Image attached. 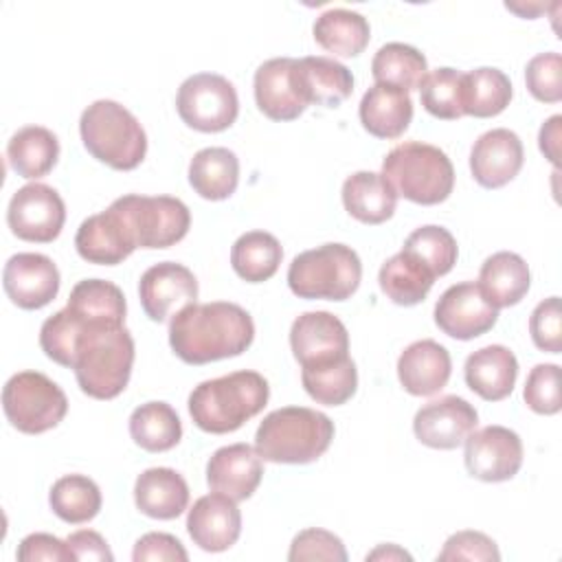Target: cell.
Wrapping results in <instances>:
<instances>
[{"label": "cell", "instance_id": "8d00e7d4", "mask_svg": "<svg viewBox=\"0 0 562 562\" xmlns=\"http://www.w3.org/2000/svg\"><path fill=\"white\" fill-rule=\"evenodd\" d=\"M75 314L88 323L123 325L125 323V296L119 285L105 279H83L79 281L66 303Z\"/></svg>", "mask_w": 562, "mask_h": 562}, {"label": "cell", "instance_id": "816d5d0a", "mask_svg": "<svg viewBox=\"0 0 562 562\" xmlns=\"http://www.w3.org/2000/svg\"><path fill=\"white\" fill-rule=\"evenodd\" d=\"M75 560H105V562H112L114 555L105 542V538L92 529H79V531H72L68 538H66Z\"/></svg>", "mask_w": 562, "mask_h": 562}, {"label": "cell", "instance_id": "9a60e30c", "mask_svg": "<svg viewBox=\"0 0 562 562\" xmlns=\"http://www.w3.org/2000/svg\"><path fill=\"white\" fill-rule=\"evenodd\" d=\"M138 296L143 312L154 323H165L182 307L195 303L198 279L182 263L160 261L143 272L138 281Z\"/></svg>", "mask_w": 562, "mask_h": 562}, {"label": "cell", "instance_id": "1f68e13d", "mask_svg": "<svg viewBox=\"0 0 562 562\" xmlns=\"http://www.w3.org/2000/svg\"><path fill=\"white\" fill-rule=\"evenodd\" d=\"M312 33L316 44L327 53L338 57H356L367 48L371 26L358 11L329 9L316 18Z\"/></svg>", "mask_w": 562, "mask_h": 562}, {"label": "cell", "instance_id": "2e32d148", "mask_svg": "<svg viewBox=\"0 0 562 562\" xmlns=\"http://www.w3.org/2000/svg\"><path fill=\"white\" fill-rule=\"evenodd\" d=\"M476 424L479 413L468 400L459 395H443L424 404L415 413L413 432L428 448L454 450L465 441Z\"/></svg>", "mask_w": 562, "mask_h": 562}, {"label": "cell", "instance_id": "c3c4849f", "mask_svg": "<svg viewBox=\"0 0 562 562\" xmlns=\"http://www.w3.org/2000/svg\"><path fill=\"white\" fill-rule=\"evenodd\" d=\"M437 560L446 562V560H472V562H498L501 560V551L496 547V542L485 536L483 531H457L452 533L446 542L443 549L439 551Z\"/></svg>", "mask_w": 562, "mask_h": 562}, {"label": "cell", "instance_id": "b9f144b4", "mask_svg": "<svg viewBox=\"0 0 562 562\" xmlns=\"http://www.w3.org/2000/svg\"><path fill=\"white\" fill-rule=\"evenodd\" d=\"M419 99L428 114L443 121L463 116V72L454 68H437L426 75L419 86Z\"/></svg>", "mask_w": 562, "mask_h": 562}, {"label": "cell", "instance_id": "44dd1931", "mask_svg": "<svg viewBox=\"0 0 562 562\" xmlns=\"http://www.w3.org/2000/svg\"><path fill=\"white\" fill-rule=\"evenodd\" d=\"M187 531L191 540L211 553L231 549L241 533V514L237 501L213 492L200 496L187 516Z\"/></svg>", "mask_w": 562, "mask_h": 562}, {"label": "cell", "instance_id": "3957f363", "mask_svg": "<svg viewBox=\"0 0 562 562\" xmlns=\"http://www.w3.org/2000/svg\"><path fill=\"white\" fill-rule=\"evenodd\" d=\"M268 397L270 386L261 373L233 371L200 382L189 395V415L200 430L226 435L259 415Z\"/></svg>", "mask_w": 562, "mask_h": 562}, {"label": "cell", "instance_id": "681fc988", "mask_svg": "<svg viewBox=\"0 0 562 562\" xmlns=\"http://www.w3.org/2000/svg\"><path fill=\"white\" fill-rule=\"evenodd\" d=\"M134 562H147V560H158V562H187L189 553L182 547V542L162 531H149L140 536L134 544L132 551Z\"/></svg>", "mask_w": 562, "mask_h": 562}, {"label": "cell", "instance_id": "f35d334b", "mask_svg": "<svg viewBox=\"0 0 562 562\" xmlns=\"http://www.w3.org/2000/svg\"><path fill=\"white\" fill-rule=\"evenodd\" d=\"M101 490L86 474H66L48 492V505L57 518L70 525L92 520L101 509Z\"/></svg>", "mask_w": 562, "mask_h": 562}, {"label": "cell", "instance_id": "7c38bea8", "mask_svg": "<svg viewBox=\"0 0 562 562\" xmlns=\"http://www.w3.org/2000/svg\"><path fill=\"white\" fill-rule=\"evenodd\" d=\"M465 468L470 476L485 483L509 481L522 465V441L505 426H485L465 437Z\"/></svg>", "mask_w": 562, "mask_h": 562}, {"label": "cell", "instance_id": "ac0fdd59", "mask_svg": "<svg viewBox=\"0 0 562 562\" xmlns=\"http://www.w3.org/2000/svg\"><path fill=\"white\" fill-rule=\"evenodd\" d=\"M2 285L13 305L40 310L59 292V270L42 252H18L9 257L2 270Z\"/></svg>", "mask_w": 562, "mask_h": 562}, {"label": "cell", "instance_id": "bcb514c9", "mask_svg": "<svg viewBox=\"0 0 562 562\" xmlns=\"http://www.w3.org/2000/svg\"><path fill=\"white\" fill-rule=\"evenodd\" d=\"M290 562H303V560H334V562H347V551L342 540L318 527L303 529L294 536L290 551H288Z\"/></svg>", "mask_w": 562, "mask_h": 562}, {"label": "cell", "instance_id": "d6a6232c", "mask_svg": "<svg viewBox=\"0 0 562 562\" xmlns=\"http://www.w3.org/2000/svg\"><path fill=\"white\" fill-rule=\"evenodd\" d=\"M435 279L437 277L419 259H415L404 250L386 259L378 274L380 290L393 303L404 307L422 303L428 296Z\"/></svg>", "mask_w": 562, "mask_h": 562}, {"label": "cell", "instance_id": "e0dca14e", "mask_svg": "<svg viewBox=\"0 0 562 562\" xmlns=\"http://www.w3.org/2000/svg\"><path fill=\"white\" fill-rule=\"evenodd\" d=\"M75 248L81 259L97 266H116L127 259L138 246L134 233L112 202L105 211L86 217L75 235Z\"/></svg>", "mask_w": 562, "mask_h": 562}, {"label": "cell", "instance_id": "7dc6e473", "mask_svg": "<svg viewBox=\"0 0 562 562\" xmlns=\"http://www.w3.org/2000/svg\"><path fill=\"white\" fill-rule=\"evenodd\" d=\"M529 334L538 349L549 353L562 351L560 296H549L536 305V310L529 316Z\"/></svg>", "mask_w": 562, "mask_h": 562}, {"label": "cell", "instance_id": "d6986e66", "mask_svg": "<svg viewBox=\"0 0 562 562\" xmlns=\"http://www.w3.org/2000/svg\"><path fill=\"white\" fill-rule=\"evenodd\" d=\"M255 101L259 112L272 121L299 119L307 103L301 94L296 59L272 57L255 70Z\"/></svg>", "mask_w": 562, "mask_h": 562}, {"label": "cell", "instance_id": "cb8c5ba5", "mask_svg": "<svg viewBox=\"0 0 562 562\" xmlns=\"http://www.w3.org/2000/svg\"><path fill=\"white\" fill-rule=\"evenodd\" d=\"M465 384L483 400H505L518 378V360L505 345H487L472 351L463 367Z\"/></svg>", "mask_w": 562, "mask_h": 562}, {"label": "cell", "instance_id": "603a6c76", "mask_svg": "<svg viewBox=\"0 0 562 562\" xmlns=\"http://www.w3.org/2000/svg\"><path fill=\"white\" fill-rule=\"evenodd\" d=\"M452 371L450 353L443 345L424 338L411 342L397 358V378L406 393L428 397L439 393Z\"/></svg>", "mask_w": 562, "mask_h": 562}, {"label": "cell", "instance_id": "5bb4252c", "mask_svg": "<svg viewBox=\"0 0 562 562\" xmlns=\"http://www.w3.org/2000/svg\"><path fill=\"white\" fill-rule=\"evenodd\" d=\"M290 347L301 369L325 367L349 356V334L338 316L305 312L290 327Z\"/></svg>", "mask_w": 562, "mask_h": 562}, {"label": "cell", "instance_id": "60d3db41", "mask_svg": "<svg viewBox=\"0 0 562 562\" xmlns=\"http://www.w3.org/2000/svg\"><path fill=\"white\" fill-rule=\"evenodd\" d=\"M402 250L419 259L435 277L448 274L457 263V255H459L457 239L452 237V233L437 224H426L415 228L406 237Z\"/></svg>", "mask_w": 562, "mask_h": 562}, {"label": "cell", "instance_id": "f6af8a7d", "mask_svg": "<svg viewBox=\"0 0 562 562\" xmlns=\"http://www.w3.org/2000/svg\"><path fill=\"white\" fill-rule=\"evenodd\" d=\"M525 83L533 99L558 103L562 99V57L560 53H540L527 61Z\"/></svg>", "mask_w": 562, "mask_h": 562}, {"label": "cell", "instance_id": "7a4b0ae2", "mask_svg": "<svg viewBox=\"0 0 562 562\" xmlns=\"http://www.w3.org/2000/svg\"><path fill=\"white\" fill-rule=\"evenodd\" d=\"M134 338L125 325L88 323L77 340L75 378L79 389L94 400H114L130 382Z\"/></svg>", "mask_w": 562, "mask_h": 562}, {"label": "cell", "instance_id": "ffe728a7", "mask_svg": "<svg viewBox=\"0 0 562 562\" xmlns=\"http://www.w3.org/2000/svg\"><path fill=\"white\" fill-rule=\"evenodd\" d=\"M525 160V149L516 132L496 127L481 134L470 149V171L485 189H501L512 182Z\"/></svg>", "mask_w": 562, "mask_h": 562}, {"label": "cell", "instance_id": "4dcf8cb0", "mask_svg": "<svg viewBox=\"0 0 562 562\" xmlns=\"http://www.w3.org/2000/svg\"><path fill=\"white\" fill-rule=\"evenodd\" d=\"M59 158L57 136L42 125H26L18 130L7 145L9 167L26 180L46 176Z\"/></svg>", "mask_w": 562, "mask_h": 562}, {"label": "cell", "instance_id": "74e56055", "mask_svg": "<svg viewBox=\"0 0 562 562\" xmlns=\"http://www.w3.org/2000/svg\"><path fill=\"white\" fill-rule=\"evenodd\" d=\"M512 101V81L498 68H474L463 72V114L490 119L501 114Z\"/></svg>", "mask_w": 562, "mask_h": 562}, {"label": "cell", "instance_id": "f1b7e54d", "mask_svg": "<svg viewBox=\"0 0 562 562\" xmlns=\"http://www.w3.org/2000/svg\"><path fill=\"white\" fill-rule=\"evenodd\" d=\"M479 288L485 299L496 307H512L522 301L529 290L531 274L527 261L509 250L494 252L487 257L479 272Z\"/></svg>", "mask_w": 562, "mask_h": 562}, {"label": "cell", "instance_id": "d590c367", "mask_svg": "<svg viewBox=\"0 0 562 562\" xmlns=\"http://www.w3.org/2000/svg\"><path fill=\"white\" fill-rule=\"evenodd\" d=\"M371 75L375 83L395 86L404 92L419 90L422 81L428 75V61L424 53H419L411 44L389 42L378 48L371 61Z\"/></svg>", "mask_w": 562, "mask_h": 562}, {"label": "cell", "instance_id": "277c9868", "mask_svg": "<svg viewBox=\"0 0 562 562\" xmlns=\"http://www.w3.org/2000/svg\"><path fill=\"white\" fill-rule=\"evenodd\" d=\"M334 439V422L314 408L283 406L263 417L255 450L263 461L303 465L323 457Z\"/></svg>", "mask_w": 562, "mask_h": 562}, {"label": "cell", "instance_id": "e575fe53", "mask_svg": "<svg viewBox=\"0 0 562 562\" xmlns=\"http://www.w3.org/2000/svg\"><path fill=\"white\" fill-rule=\"evenodd\" d=\"M283 248L272 233L248 231L231 248V266L248 283H263L277 274Z\"/></svg>", "mask_w": 562, "mask_h": 562}, {"label": "cell", "instance_id": "f546056e", "mask_svg": "<svg viewBox=\"0 0 562 562\" xmlns=\"http://www.w3.org/2000/svg\"><path fill=\"white\" fill-rule=\"evenodd\" d=\"M239 182V160L226 147H204L189 162V184L211 202L226 200Z\"/></svg>", "mask_w": 562, "mask_h": 562}, {"label": "cell", "instance_id": "7bdbcfd3", "mask_svg": "<svg viewBox=\"0 0 562 562\" xmlns=\"http://www.w3.org/2000/svg\"><path fill=\"white\" fill-rule=\"evenodd\" d=\"M86 327V321L68 305L42 323L40 347L57 364L72 369L77 340Z\"/></svg>", "mask_w": 562, "mask_h": 562}, {"label": "cell", "instance_id": "4fadbf2b", "mask_svg": "<svg viewBox=\"0 0 562 562\" xmlns=\"http://www.w3.org/2000/svg\"><path fill=\"white\" fill-rule=\"evenodd\" d=\"M498 321V310L485 299L479 283L463 281L450 285L435 305L437 327L457 340H472L490 331Z\"/></svg>", "mask_w": 562, "mask_h": 562}, {"label": "cell", "instance_id": "9c48e42d", "mask_svg": "<svg viewBox=\"0 0 562 562\" xmlns=\"http://www.w3.org/2000/svg\"><path fill=\"white\" fill-rule=\"evenodd\" d=\"M180 119L206 134L228 130L239 114V99L235 86L215 72H195L187 77L176 97Z\"/></svg>", "mask_w": 562, "mask_h": 562}, {"label": "cell", "instance_id": "ee69618b", "mask_svg": "<svg viewBox=\"0 0 562 562\" xmlns=\"http://www.w3.org/2000/svg\"><path fill=\"white\" fill-rule=\"evenodd\" d=\"M525 404L538 415H555L562 408L560 367L551 362L536 364L525 382Z\"/></svg>", "mask_w": 562, "mask_h": 562}, {"label": "cell", "instance_id": "4316f807", "mask_svg": "<svg viewBox=\"0 0 562 562\" xmlns=\"http://www.w3.org/2000/svg\"><path fill=\"white\" fill-rule=\"evenodd\" d=\"M299 86L305 103H316L325 108H338L353 92V75L351 70L323 55L296 59Z\"/></svg>", "mask_w": 562, "mask_h": 562}, {"label": "cell", "instance_id": "30bf717a", "mask_svg": "<svg viewBox=\"0 0 562 562\" xmlns=\"http://www.w3.org/2000/svg\"><path fill=\"white\" fill-rule=\"evenodd\" d=\"M114 204L125 215L138 248H169L189 233L191 213L178 198L130 193Z\"/></svg>", "mask_w": 562, "mask_h": 562}, {"label": "cell", "instance_id": "836d02e7", "mask_svg": "<svg viewBox=\"0 0 562 562\" xmlns=\"http://www.w3.org/2000/svg\"><path fill=\"white\" fill-rule=\"evenodd\" d=\"M130 437L147 452H167L180 443L182 424L167 402H145L130 415Z\"/></svg>", "mask_w": 562, "mask_h": 562}, {"label": "cell", "instance_id": "8fae6325", "mask_svg": "<svg viewBox=\"0 0 562 562\" xmlns=\"http://www.w3.org/2000/svg\"><path fill=\"white\" fill-rule=\"evenodd\" d=\"M64 222L66 204L61 195L44 182L20 187L7 209V224L11 233L24 241L48 244L59 237Z\"/></svg>", "mask_w": 562, "mask_h": 562}, {"label": "cell", "instance_id": "f907efd6", "mask_svg": "<svg viewBox=\"0 0 562 562\" xmlns=\"http://www.w3.org/2000/svg\"><path fill=\"white\" fill-rule=\"evenodd\" d=\"M15 558L20 562H40V560L68 562V560H75L68 542L59 540L57 536H50V533H31V536H26L20 542Z\"/></svg>", "mask_w": 562, "mask_h": 562}, {"label": "cell", "instance_id": "db71d44e", "mask_svg": "<svg viewBox=\"0 0 562 562\" xmlns=\"http://www.w3.org/2000/svg\"><path fill=\"white\" fill-rule=\"evenodd\" d=\"M367 560H413V555L397 544H380L375 551L367 553Z\"/></svg>", "mask_w": 562, "mask_h": 562}, {"label": "cell", "instance_id": "8992f818", "mask_svg": "<svg viewBox=\"0 0 562 562\" xmlns=\"http://www.w3.org/2000/svg\"><path fill=\"white\" fill-rule=\"evenodd\" d=\"M382 176L397 195L424 206L448 200L454 189V167L446 151L419 140L393 147L382 160Z\"/></svg>", "mask_w": 562, "mask_h": 562}, {"label": "cell", "instance_id": "f5cc1de1", "mask_svg": "<svg viewBox=\"0 0 562 562\" xmlns=\"http://www.w3.org/2000/svg\"><path fill=\"white\" fill-rule=\"evenodd\" d=\"M560 123H562V116L560 114H553L551 119H547L540 127V134H538V145H540V151L544 154L547 160H551L555 167L560 162Z\"/></svg>", "mask_w": 562, "mask_h": 562}, {"label": "cell", "instance_id": "ab89813d", "mask_svg": "<svg viewBox=\"0 0 562 562\" xmlns=\"http://www.w3.org/2000/svg\"><path fill=\"white\" fill-rule=\"evenodd\" d=\"M301 382L305 393L325 406H340L353 397L358 389L356 362L347 356L325 367L301 369Z\"/></svg>", "mask_w": 562, "mask_h": 562}, {"label": "cell", "instance_id": "7402d4cb", "mask_svg": "<svg viewBox=\"0 0 562 562\" xmlns=\"http://www.w3.org/2000/svg\"><path fill=\"white\" fill-rule=\"evenodd\" d=\"M263 476V463L248 443H231L217 448L206 463V483L233 501H246L255 494Z\"/></svg>", "mask_w": 562, "mask_h": 562}, {"label": "cell", "instance_id": "6da1fadb", "mask_svg": "<svg viewBox=\"0 0 562 562\" xmlns=\"http://www.w3.org/2000/svg\"><path fill=\"white\" fill-rule=\"evenodd\" d=\"M255 338L250 314L237 303H191L169 321V345L187 364H206L244 353Z\"/></svg>", "mask_w": 562, "mask_h": 562}, {"label": "cell", "instance_id": "52a82bcc", "mask_svg": "<svg viewBox=\"0 0 562 562\" xmlns=\"http://www.w3.org/2000/svg\"><path fill=\"white\" fill-rule=\"evenodd\" d=\"M362 263L345 244H323L296 255L288 268V285L299 299L347 301L360 285Z\"/></svg>", "mask_w": 562, "mask_h": 562}, {"label": "cell", "instance_id": "83f0119b", "mask_svg": "<svg viewBox=\"0 0 562 562\" xmlns=\"http://www.w3.org/2000/svg\"><path fill=\"white\" fill-rule=\"evenodd\" d=\"M342 206L362 224H382L395 213L397 193L382 173L356 171L342 182Z\"/></svg>", "mask_w": 562, "mask_h": 562}, {"label": "cell", "instance_id": "484cf974", "mask_svg": "<svg viewBox=\"0 0 562 562\" xmlns=\"http://www.w3.org/2000/svg\"><path fill=\"white\" fill-rule=\"evenodd\" d=\"M362 127L375 138H397L402 136L413 119L411 94L386 83L371 86L358 108Z\"/></svg>", "mask_w": 562, "mask_h": 562}, {"label": "cell", "instance_id": "d4e9b609", "mask_svg": "<svg viewBox=\"0 0 562 562\" xmlns=\"http://www.w3.org/2000/svg\"><path fill=\"white\" fill-rule=\"evenodd\" d=\"M134 503L149 518L173 520L189 505V485L171 468H149L134 483Z\"/></svg>", "mask_w": 562, "mask_h": 562}, {"label": "cell", "instance_id": "ba28073f", "mask_svg": "<svg viewBox=\"0 0 562 562\" xmlns=\"http://www.w3.org/2000/svg\"><path fill=\"white\" fill-rule=\"evenodd\" d=\"M2 408L15 430L42 435L66 417L68 397L48 375L20 371L11 375L2 389Z\"/></svg>", "mask_w": 562, "mask_h": 562}, {"label": "cell", "instance_id": "5b68a950", "mask_svg": "<svg viewBox=\"0 0 562 562\" xmlns=\"http://www.w3.org/2000/svg\"><path fill=\"white\" fill-rule=\"evenodd\" d=\"M79 134L88 154L116 171L136 169L147 154L143 125L112 99H99L81 112Z\"/></svg>", "mask_w": 562, "mask_h": 562}]
</instances>
